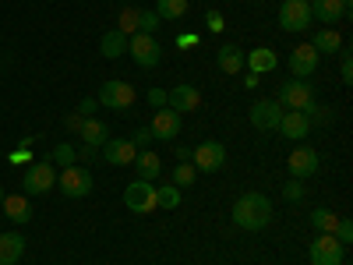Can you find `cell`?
<instances>
[{
	"label": "cell",
	"instance_id": "obj_1",
	"mask_svg": "<svg viewBox=\"0 0 353 265\" xmlns=\"http://www.w3.org/2000/svg\"><path fill=\"white\" fill-rule=\"evenodd\" d=\"M230 219L237 223L241 230H248V233L265 230V226H269V219H272V202H269V195H261V191L241 195L237 202H233V216H230Z\"/></svg>",
	"mask_w": 353,
	"mask_h": 265
},
{
	"label": "cell",
	"instance_id": "obj_2",
	"mask_svg": "<svg viewBox=\"0 0 353 265\" xmlns=\"http://www.w3.org/2000/svg\"><path fill=\"white\" fill-rule=\"evenodd\" d=\"M276 103L283 110H297V113H307L311 117V110H314V88L307 85V78H290V81L279 85Z\"/></svg>",
	"mask_w": 353,
	"mask_h": 265
},
{
	"label": "cell",
	"instance_id": "obj_3",
	"mask_svg": "<svg viewBox=\"0 0 353 265\" xmlns=\"http://www.w3.org/2000/svg\"><path fill=\"white\" fill-rule=\"evenodd\" d=\"M128 57H131L138 68H156L163 61V43L156 36L134 32V36H128Z\"/></svg>",
	"mask_w": 353,
	"mask_h": 265
},
{
	"label": "cell",
	"instance_id": "obj_4",
	"mask_svg": "<svg viewBox=\"0 0 353 265\" xmlns=\"http://www.w3.org/2000/svg\"><path fill=\"white\" fill-rule=\"evenodd\" d=\"M124 205L131 213H138V216H149V213H156L159 209V198H156V188H152V181H134L124 188Z\"/></svg>",
	"mask_w": 353,
	"mask_h": 265
},
{
	"label": "cell",
	"instance_id": "obj_5",
	"mask_svg": "<svg viewBox=\"0 0 353 265\" xmlns=\"http://www.w3.org/2000/svg\"><path fill=\"white\" fill-rule=\"evenodd\" d=\"M50 188H57V170H53L50 159H46V163H32V166L25 170V177H21V191H25L28 198L46 195Z\"/></svg>",
	"mask_w": 353,
	"mask_h": 265
},
{
	"label": "cell",
	"instance_id": "obj_6",
	"mask_svg": "<svg viewBox=\"0 0 353 265\" xmlns=\"http://www.w3.org/2000/svg\"><path fill=\"white\" fill-rule=\"evenodd\" d=\"M96 103L124 113L128 106H134V85H128V81H121V78H110V81H103L99 96H96Z\"/></svg>",
	"mask_w": 353,
	"mask_h": 265
},
{
	"label": "cell",
	"instance_id": "obj_7",
	"mask_svg": "<svg viewBox=\"0 0 353 265\" xmlns=\"http://www.w3.org/2000/svg\"><path fill=\"white\" fill-rule=\"evenodd\" d=\"M279 28H283V32H307V28H311V4H307V0H283Z\"/></svg>",
	"mask_w": 353,
	"mask_h": 265
},
{
	"label": "cell",
	"instance_id": "obj_8",
	"mask_svg": "<svg viewBox=\"0 0 353 265\" xmlns=\"http://www.w3.org/2000/svg\"><path fill=\"white\" fill-rule=\"evenodd\" d=\"M57 188H61L68 198H85L88 191H92V173H88L85 166H64L61 173H57Z\"/></svg>",
	"mask_w": 353,
	"mask_h": 265
},
{
	"label": "cell",
	"instance_id": "obj_9",
	"mask_svg": "<svg viewBox=\"0 0 353 265\" xmlns=\"http://www.w3.org/2000/svg\"><path fill=\"white\" fill-rule=\"evenodd\" d=\"M311 265H343L346 258V248L332 237V233H318V237L311 241Z\"/></svg>",
	"mask_w": 353,
	"mask_h": 265
},
{
	"label": "cell",
	"instance_id": "obj_10",
	"mask_svg": "<svg viewBox=\"0 0 353 265\" xmlns=\"http://www.w3.org/2000/svg\"><path fill=\"white\" fill-rule=\"evenodd\" d=\"M191 166L198 170V173H216V170H223V163H226V149H223V141H216V138H209V141H201L198 149L191 153Z\"/></svg>",
	"mask_w": 353,
	"mask_h": 265
},
{
	"label": "cell",
	"instance_id": "obj_11",
	"mask_svg": "<svg viewBox=\"0 0 353 265\" xmlns=\"http://www.w3.org/2000/svg\"><path fill=\"white\" fill-rule=\"evenodd\" d=\"M248 121H251L254 131H276L279 121H283V106L276 99H258L248 113Z\"/></svg>",
	"mask_w": 353,
	"mask_h": 265
},
{
	"label": "cell",
	"instance_id": "obj_12",
	"mask_svg": "<svg viewBox=\"0 0 353 265\" xmlns=\"http://www.w3.org/2000/svg\"><path fill=\"white\" fill-rule=\"evenodd\" d=\"M311 4V21H325V28H332V21H343L350 14V0H307Z\"/></svg>",
	"mask_w": 353,
	"mask_h": 265
},
{
	"label": "cell",
	"instance_id": "obj_13",
	"mask_svg": "<svg viewBox=\"0 0 353 265\" xmlns=\"http://www.w3.org/2000/svg\"><path fill=\"white\" fill-rule=\"evenodd\" d=\"M149 131H152V138H159V141H173L176 135H181V113L170 110V106L156 110V117H152Z\"/></svg>",
	"mask_w": 353,
	"mask_h": 265
},
{
	"label": "cell",
	"instance_id": "obj_14",
	"mask_svg": "<svg viewBox=\"0 0 353 265\" xmlns=\"http://www.w3.org/2000/svg\"><path fill=\"white\" fill-rule=\"evenodd\" d=\"M99 149H103V156H106L110 166H131L134 156H138V149L131 145V138H106Z\"/></svg>",
	"mask_w": 353,
	"mask_h": 265
},
{
	"label": "cell",
	"instance_id": "obj_15",
	"mask_svg": "<svg viewBox=\"0 0 353 265\" xmlns=\"http://www.w3.org/2000/svg\"><path fill=\"white\" fill-rule=\"evenodd\" d=\"M286 166H290V173L297 177V181H304V177H314V173H318L321 163H318V153H314V149L301 145V149H293V153H290Z\"/></svg>",
	"mask_w": 353,
	"mask_h": 265
},
{
	"label": "cell",
	"instance_id": "obj_16",
	"mask_svg": "<svg viewBox=\"0 0 353 265\" xmlns=\"http://www.w3.org/2000/svg\"><path fill=\"white\" fill-rule=\"evenodd\" d=\"M290 75L293 78H311L314 75V68H318V50L311 46V43H304V46H297L290 53Z\"/></svg>",
	"mask_w": 353,
	"mask_h": 265
},
{
	"label": "cell",
	"instance_id": "obj_17",
	"mask_svg": "<svg viewBox=\"0 0 353 265\" xmlns=\"http://www.w3.org/2000/svg\"><path fill=\"white\" fill-rule=\"evenodd\" d=\"M166 106L176 110L181 117H184V113H194V110L201 106V92H198L194 85H176L173 92H166Z\"/></svg>",
	"mask_w": 353,
	"mask_h": 265
},
{
	"label": "cell",
	"instance_id": "obj_18",
	"mask_svg": "<svg viewBox=\"0 0 353 265\" xmlns=\"http://www.w3.org/2000/svg\"><path fill=\"white\" fill-rule=\"evenodd\" d=\"M283 138H293V141H301L307 131H311V117L307 113H297V110H283V121L276 128Z\"/></svg>",
	"mask_w": 353,
	"mask_h": 265
},
{
	"label": "cell",
	"instance_id": "obj_19",
	"mask_svg": "<svg viewBox=\"0 0 353 265\" xmlns=\"http://www.w3.org/2000/svg\"><path fill=\"white\" fill-rule=\"evenodd\" d=\"M4 213L14 226H25L28 219H32V202H28V195H4Z\"/></svg>",
	"mask_w": 353,
	"mask_h": 265
},
{
	"label": "cell",
	"instance_id": "obj_20",
	"mask_svg": "<svg viewBox=\"0 0 353 265\" xmlns=\"http://www.w3.org/2000/svg\"><path fill=\"white\" fill-rule=\"evenodd\" d=\"M21 255H25V237L21 233H14V230L0 233V265H18Z\"/></svg>",
	"mask_w": 353,
	"mask_h": 265
},
{
	"label": "cell",
	"instance_id": "obj_21",
	"mask_svg": "<svg viewBox=\"0 0 353 265\" xmlns=\"http://www.w3.org/2000/svg\"><path fill=\"white\" fill-rule=\"evenodd\" d=\"M134 177H138V181H156V177L163 173V159L152 153V149H141L138 156H134Z\"/></svg>",
	"mask_w": 353,
	"mask_h": 265
},
{
	"label": "cell",
	"instance_id": "obj_22",
	"mask_svg": "<svg viewBox=\"0 0 353 265\" xmlns=\"http://www.w3.org/2000/svg\"><path fill=\"white\" fill-rule=\"evenodd\" d=\"M244 64H248L254 75H269V71L279 68V57H276V50H269V46H258V50L244 53Z\"/></svg>",
	"mask_w": 353,
	"mask_h": 265
},
{
	"label": "cell",
	"instance_id": "obj_23",
	"mask_svg": "<svg viewBox=\"0 0 353 265\" xmlns=\"http://www.w3.org/2000/svg\"><path fill=\"white\" fill-rule=\"evenodd\" d=\"M216 64H219L223 75H241V71H244V50H241V46H233V43L219 46Z\"/></svg>",
	"mask_w": 353,
	"mask_h": 265
},
{
	"label": "cell",
	"instance_id": "obj_24",
	"mask_svg": "<svg viewBox=\"0 0 353 265\" xmlns=\"http://www.w3.org/2000/svg\"><path fill=\"white\" fill-rule=\"evenodd\" d=\"M99 53L106 57V61H117V57L128 53V36L121 32V28H110V32L99 39Z\"/></svg>",
	"mask_w": 353,
	"mask_h": 265
},
{
	"label": "cell",
	"instance_id": "obj_25",
	"mask_svg": "<svg viewBox=\"0 0 353 265\" xmlns=\"http://www.w3.org/2000/svg\"><path fill=\"white\" fill-rule=\"evenodd\" d=\"M311 46L318 50V57L321 53H339L343 50V36L336 32V28H318V32L311 36Z\"/></svg>",
	"mask_w": 353,
	"mask_h": 265
},
{
	"label": "cell",
	"instance_id": "obj_26",
	"mask_svg": "<svg viewBox=\"0 0 353 265\" xmlns=\"http://www.w3.org/2000/svg\"><path fill=\"white\" fill-rule=\"evenodd\" d=\"M78 135H81V145H96V149H99V145L106 141V124L103 121H96V117H85V121H81V128H78Z\"/></svg>",
	"mask_w": 353,
	"mask_h": 265
},
{
	"label": "cell",
	"instance_id": "obj_27",
	"mask_svg": "<svg viewBox=\"0 0 353 265\" xmlns=\"http://www.w3.org/2000/svg\"><path fill=\"white\" fill-rule=\"evenodd\" d=\"M188 0H156V14L163 21H176V18H184L188 14Z\"/></svg>",
	"mask_w": 353,
	"mask_h": 265
},
{
	"label": "cell",
	"instance_id": "obj_28",
	"mask_svg": "<svg viewBox=\"0 0 353 265\" xmlns=\"http://www.w3.org/2000/svg\"><path fill=\"white\" fill-rule=\"evenodd\" d=\"M336 223H339V216L329 213V209H314V213H311V226H314L318 233H332Z\"/></svg>",
	"mask_w": 353,
	"mask_h": 265
},
{
	"label": "cell",
	"instance_id": "obj_29",
	"mask_svg": "<svg viewBox=\"0 0 353 265\" xmlns=\"http://www.w3.org/2000/svg\"><path fill=\"white\" fill-rule=\"evenodd\" d=\"M50 163L53 166H74L78 163V153H74V145H68V141H61V145H57V149H53V156H50Z\"/></svg>",
	"mask_w": 353,
	"mask_h": 265
},
{
	"label": "cell",
	"instance_id": "obj_30",
	"mask_svg": "<svg viewBox=\"0 0 353 265\" xmlns=\"http://www.w3.org/2000/svg\"><path fill=\"white\" fill-rule=\"evenodd\" d=\"M156 198H159L163 209H181V188H176V184H163V188H156Z\"/></svg>",
	"mask_w": 353,
	"mask_h": 265
},
{
	"label": "cell",
	"instance_id": "obj_31",
	"mask_svg": "<svg viewBox=\"0 0 353 265\" xmlns=\"http://www.w3.org/2000/svg\"><path fill=\"white\" fill-rule=\"evenodd\" d=\"M163 28V18L156 14V11H138V32H145V36H156Z\"/></svg>",
	"mask_w": 353,
	"mask_h": 265
},
{
	"label": "cell",
	"instance_id": "obj_32",
	"mask_svg": "<svg viewBox=\"0 0 353 265\" xmlns=\"http://www.w3.org/2000/svg\"><path fill=\"white\" fill-rule=\"evenodd\" d=\"M194 177H198V170H194L191 163H176V166H173V184H176V188H191Z\"/></svg>",
	"mask_w": 353,
	"mask_h": 265
},
{
	"label": "cell",
	"instance_id": "obj_33",
	"mask_svg": "<svg viewBox=\"0 0 353 265\" xmlns=\"http://www.w3.org/2000/svg\"><path fill=\"white\" fill-rule=\"evenodd\" d=\"M339 78H343V81H346V85H350V81H353V53H350V50H346V46H343V50H339Z\"/></svg>",
	"mask_w": 353,
	"mask_h": 265
},
{
	"label": "cell",
	"instance_id": "obj_34",
	"mask_svg": "<svg viewBox=\"0 0 353 265\" xmlns=\"http://www.w3.org/2000/svg\"><path fill=\"white\" fill-rule=\"evenodd\" d=\"M117 28H121L124 36H134L138 32V11H131V8L121 11V25H117Z\"/></svg>",
	"mask_w": 353,
	"mask_h": 265
},
{
	"label": "cell",
	"instance_id": "obj_35",
	"mask_svg": "<svg viewBox=\"0 0 353 265\" xmlns=\"http://www.w3.org/2000/svg\"><path fill=\"white\" fill-rule=\"evenodd\" d=\"M332 237H336L343 248H350V241H353V223H350V219H339L336 230H332Z\"/></svg>",
	"mask_w": 353,
	"mask_h": 265
},
{
	"label": "cell",
	"instance_id": "obj_36",
	"mask_svg": "<svg viewBox=\"0 0 353 265\" xmlns=\"http://www.w3.org/2000/svg\"><path fill=\"white\" fill-rule=\"evenodd\" d=\"M152 141H156V138H152V131H149V128H138V131H134V138H131V145H134L138 153H141V149H149Z\"/></svg>",
	"mask_w": 353,
	"mask_h": 265
},
{
	"label": "cell",
	"instance_id": "obj_37",
	"mask_svg": "<svg viewBox=\"0 0 353 265\" xmlns=\"http://www.w3.org/2000/svg\"><path fill=\"white\" fill-rule=\"evenodd\" d=\"M283 198H286V202H301V198H304V184L297 181V177H293V181L283 188Z\"/></svg>",
	"mask_w": 353,
	"mask_h": 265
},
{
	"label": "cell",
	"instance_id": "obj_38",
	"mask_svg": "<svg viewBox=\"0 0 353 265\" xmlns=\"http://www.w3.org/2000/svg\"><path fill=\"white\" fill-rule=\"evenodd\" d=\"M205 21H209V32H223V28H226V18L219 11H209V14H205Z\"/></svg>",
	"mask_w": 353,
	"mask_h": 265
},
{
	"label": "cell",
	"instance_id": "obj_39",
	"mask_svg": "<svg viewBox=\"0 0 353 265\" xmlns=\"http://www.w3.org/2000/svg\"><path fill=\"white\" fill-rule=\"evenodd\" d=\"M96 110H99V103H96V99H81V103H78V117H92Z\"/></svg>",
	"mask_w": 353,
	"mask_h": 265
},
{
	"label": "cell",
	"instance_id": "obj_40",
	"mask_svg": "<svg viewBox=\"0 0 353 265\" xmlns=\"http://www.w3.org/2000/svg\"><path fill=\"white\" fill-rule=\"evenodd\" d=\"M149 103H152L156 110H163V106H166V92H163V88H149Z\"/></svg>",
	"mask_w": 353,
	"mask_h": 265
},
{
	"label": "cell",
	"instance_id": "obj_41",
	"mask_svg": "<svg viewBox=\"0 0 353 265\" xmlns=\"http://www.w3.org/2000/svg\"><path fill=\"white\" fill-rule=\"evenodd\" d=\"M74 153H78V159L92 163V159H96V145H81V149H74Z\"/></svg>",
	"mask_w": 353,
	"mask_h": 265
},
{
	"label": "cell",
	"instance_id": "obj_42",
	"mask_svg": "<svg viewBox=\"0 0 353 265\" xmlns=\"http://www.w3.org/2000/svg\"><path fill=\"white\" fill-rule=\"evenodd\" d=\"M194 43H198L194 32H191V36H188V32H184V36H176V46H194Z\"/></svg>",
	"mask_w": 353,
	"mask_h": 265
},
{
	"label": "cell",
	"instance_id": "obj_43",
	"mask_svg": "<svg viewBox=\"0 0 353 265\" xmlns=\"http://www.w3.org/2000/svg\"><path fill=\"white\" fill-rule=\"evenodd\" d=\"M81 121H85V117H78V113H71V117H68V128H74V131H78V128H81Z\"/></svg>",
	"mask_w": 353,
	"mask_h": 265
},
{
	"label": "cell",
	"instance_id": "obj_44",
	"mask_svg": "<svg viewBox=\"0 0 353 265\" xmlns=\"http://www.w3.org/2000/svg\"><path fill=\"white\" fill-rule=\"evenodd\" d=\"M258 78H261V75H254V71H251V75L244 78V88H258Z\"/></svg>",
	"mask_w": 353,
	"mask_h": 265
},
{
	"label": "cell",
	"instance_id": "obj_45",
	"mask_svg": "<svg viewBox=\"0 0 353 265\" xmlns=\"http://www.w3.org/2000/svg\"><path fill=\"white\" fill-rule=\"evenodd\" d=\"M176 159H184V163L191 159V149H188V145H181V149H176Z\"/></svg>",
	"mask_w": 353,
	"mask_h": 265
},
{
	"label": "cell",
	"instance_id": "obj_46",
	"mask_svg": "<svg viewBox=\"0 0 353 265\" xmlns=\"http://www.w3.org/2000/svg\"><path fill=\"white\" fill-rule=\"evenodd\" d=\"M0 202H4V188H0Z\"/></svg>",
	"mask_w": 353,
	"mask_h": 265
}]
</instances>
